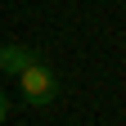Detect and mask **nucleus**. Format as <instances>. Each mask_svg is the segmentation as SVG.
Here are the masks:
<instances>
[{
	"mask_svg": "<svg viewBox=\"0 0 126 126\" xmlns=\"http://www.w3.org/2000/svg\"><path fill=\"white\" fill-rule=\"evenodd\" d=\"M5 117H9V94L0 90V126H5Z\"/></svg>",
	"mask_w": 126,
	"mask_h": 126,
	"instance_id": "obj_3",
	"label": "nucleus"
},
{
	"mask_svg": "<svg viewBox=\"0 0 126 126\" xmlns=\"http://www.w3.org/2000/svg\"><path fill=\"white\" fill-rule=\"evenodd\" d=\"M18 86H23V104L45 108V104H54V94H59V77H54V72L36 59V63H32V68L18 77Z\"/></svg>",
	"mask_w": 126,
	"mask_h": 126,
	"instance_id": "obj_1",
	"label": "nucleus"
},
{
	"mask_svg": "<svg viewBox=\"0 0 126 126\" xmlns=\"http://www.w3.org/2000/svg\"><path fill=\"white\" fill-rule=\"evenodd\" d=\"M32 63H36V54L27 45H0V72L5 77H23Z\"/></svg>",
	"mask_w": 126,
	"mask_h": 126,
	"instance_id": "obj_2",
	"label": "nucleus"
}]
</instances>
